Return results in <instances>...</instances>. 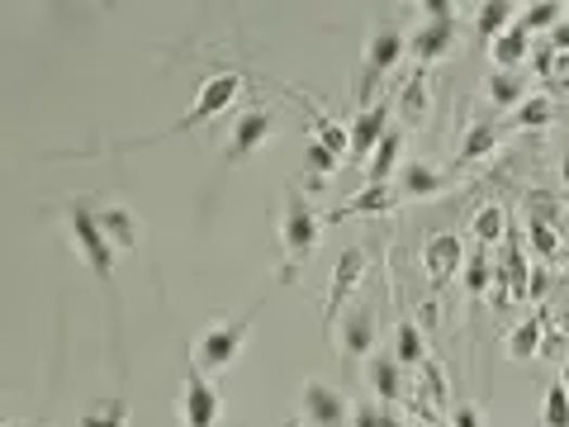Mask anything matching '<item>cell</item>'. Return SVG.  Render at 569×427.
<instances>
[{
    "instance_id": "1",
    "label": "cell",
    "mask_w": 569,
    "mask_h": 427,
    "mask_svg": "<svg viewBox=\"0 0 569 427\" xmlns=\"http://www.w3.org/2000/svg\"><path fill=\"white\" fill-rule=\"evenodd\" d=\"M318 242H323V214H314V204L290 186V190H284V210H280V252H284L280 280L284 285L300 280V271L314 262Z\"/></svg>"
},
{
    "instance_id": "2",
    "label": "cell",
    "mask_w": 569,
    "mask_h": 427,
    "mask_svg": "<svg viewBox=\"0 0 569 427\" xmlns=\"http://www.w3.org/2000/svg\"><path fill=\"white\" fill-rule=\"evenodd\" d=\"M262 304L266 300H256L248 314H238L232 323H210V328L195 338V371L200 375H218V371H228L232 361L242 356V347H248V332H252V323L256 314H262Z\"/></svg>"
},
{
    "instance_id": "3",
    "label": "cell",
    "mask_w": 569,
    "mask_h": 427,
    "mask_svg": "<svg viewBox=\"0 0 569 427\" xmlns=\"http://www.w3.org/2000/svg\"><path fill=\"white\" fill-rule=\"evenodd\" d=\"M404 53H408L404 29H394V24H384V29H370L366 53H361V76H356V100H361V110L375 105V86H380L384 76L399 67V58H404Z\"/></svg>"
},
{
    "instance_id": "4",
    "label": "cell",
    "mask_w": 569,
    "mask_h": 427,
    "mask_svg": "<svg viewBox=\"0 0 569 427\" xmlns=\"http://www.w3.org/2000/svg\"><path fill=\"white\" fill-rule=\"evenodd\" d=\"M67 233H72V242H76V252H81V262L90 266V276H96L105 290H114V252L110 248V238H105V228H100V218L86 210V204H72L67 210Z\"/></svg>"
},
{
    "instance_id": "5",
    "label": "cell",
    "mask_w": 569,
    "mask_h": 427,
    "mask_svg": "<svg viewBox=\"0 0 569 427\" xmlns=\"http://www.w3.org/2000/svg\"><path fill=\"white\" fill-rule=\"evenodd\" d=\"M422 15H427V24H418V34L408 38V53L418 67H432V62H442L451 48H456V10H451L446 0H427Z\"/></svg>"
},
{
    "instance_id": "6",
    "label": "cell",
    "mask_w": 569,
    "mask_h": 427,
    "mask_svg": "<svg viewBox=\"0 0 569 427\" xmlns=\"http://www.w3.org/2000/svg\"><path fill=\"white\" fill-rule=\"evenodd\" d=\"M238 96H242V72H214V76H204L195 105L180 114V124L172 128V134H186V128H200V124L218 120V114H224Z\"/></svg>"
},
{
    "instance_id": "7",
    "label": "cell",
    "mask_w": 569,
    "mask_h": 427,
    "mask_svg": "<svg viewBox=\"0 0 569 427\" xmlns=\"http://www.w3.org/2000/svg\"><path fill=\"white\" fill-rule=\"evenodd\" d=\"M218 413H224V399H218V390L210 385V375L190 371L176 394V423L180 427H214Z\"/></svg>"
},
{
    "instance_id": "8",
    "label": "cell",
    "mask_w": 569,
    "mask_h": 427,
    "mask_svg": "<svg viewBox=\"0 0 569 427\" xmlns=\"http://www.w3.org/2000/svg\"><path fill=\"white\" fill-rule=\"evenodd\" d=\"M366 248H346L338 256V266H332V280H328V304H323V323L328 328H338V314L346 304H352V294H356V285L361 276H366Z\"/></svg>"
},
{
    "instance_id": "9",
    "label": "cell",
    "mask_w": 569,
    "mask_h": 427,
    "mask_svg": "<svg viewBox=\"0 0 569 427\" xmlns=\"http://www.w3.org/2000/svg\"><path fill=\"white\" fill-rule=\"evenodd\" d=\"M276 134V105H252L232 120V134H228V162H242L252 158L262 142Z\"/></svg>"
},
{
    "instance_id": "10",
    "label": "cell",
    "mask_w": 569,
    "mask_h": 427,
    "mask_svg": "<svg viewBox=\"0 0 569 427\" xmlns=\"http://www.w3.org/2000/svg\"><path fill=\"white\" fill-rule=\"evenodd\" d=\"M460 266H465V248H460L456 233H432V238L422 242V271H427V280H432L437 294L456 280Z\"/></svg>"
},
{
    "instance_id": "11",
    "label": "cell",
    "mask_w": 569,
    "mask_h": 427,
    "mask_svg": "<svg viewBox=\"0 0 569 427\" xmlns=\"http://www.w3.org/2000/svg\"><path fill=\"white\" fill-rule=\"evenodd\" d=\"M300 404H304V423L308 427H352V404H346V399L332 390V385H323V380L304 385Z\"/></svg>"
},
{
    "instance_id": "12",
    "label": "cell",
    "mask_w": 569,
    "mask_h": 427,
    "mask_svg": "<svg viewBox=\"0 0 569 427\" xmlns=\"http://www.w3.org/2000/svg\"><path fill=\"white\" fill-rule=\"evenodd\" d=\"M390 114H394V105H370V110H361L352 124H346V134H352V162H370V152L384 142V134H390Z\"/></svg>"
},
{
    "instance_id": "13",
    "label": "cell",
    "mask_w": 569,
    "mask_h": 427,
    "mask_svg": "<svg viewBox=\"0 0 569 427\" xmlns=\"http://www.w3.org/2000/svg\"><path fill=\"white\" fill-rule=\"evenodd\" d=\"M394 204H399V186H361L328 218H380V214H394Z\"/></svg>"
},
{
    "instance_id": "14",
    "label": "cell",
    "mask_w": 569,
    "mask_h": 427,
    "mask_svg": "<svg viewBox=\"0 0 569 427\" xmlns=\"http://www.w3.org/2000/svg\"><path fill=\"white\" fill-rule=\"evenodd\" d=\"M342 352L352 361H366L375 356V314L370 309H352V314H342Z\"/></svg>"
},
{
    "instance_id": "15",
    "label": "cell",
    "mask_w": 569,
    "mask_h": 427,
    "mask_svg": "<svg viewBox=\"0 0 569 427\" xmlns=\"http://www.w3.org/2000/svg\"><path fill=\"white\" fill-rule=\"evenodd\" d=\"M399 158H404V128H390L384 142L370 152V162H366V186H394Z\"/></svg>"
},
{
    "instance_id": "16",
    "label": "cell",
    "mask_w": 569,
    "mask_h": 427,
    "mask_svg": "<svg viewBox=\"0 0 569 427\" xmlns=\"http://www.w3.org/2000/svg\"><path fill=\"white\" fill-rule=\"evenodd\" d=\"M394 186H399V200H427V196H437V190L446 186V176L437 172V166H427V162H404L399 166V176H394Z\"/></svg>"
},
{
    "instance_id": "17",
    "label": "cell",
    "mask_w": 569,
    "mask_h": 427,
    "mask_svg": "<svg viewBox=\"0 0 569 427\" xmlns=\"http://www.w3.org/2000/svg\"><path fill=\"white\" fill-rule=\"evenodd\" d=\"M100 228H105V238H110V248L114 252H134L138 248V214L134 210H124V204H110V210H100Z\"/></svg>"
},
{
    "instance_id": "18",
    "label": "cell",
    "mask_w": 569,
    "mask_h": 427,
    "mask_svg": "<svg viewBox=\"0 0 569 427\" xmlns=\"http://www.w3.org/2000/svg\"><path fill=\"white\" fill-rule=\"evenodd\" d=\"M527 53H532V34H527L522 24H513L508 34H498L494 43H489V58H494L498 72H517L527 62Z\"/></svg>"
},
{
    "instance_id": "19",
    "label": "cell",
    "mask_w": 569,
    "mask_h": 427,
    "mask_svg": "<svg viewBox=\"0 0 569 427\" xmlns=\"http://www.w3.org/2000/svg\"><path fill=\"white\" fill-rule=\"evenodd\" d=\"M366 385H370L375 394H380L384 409H394L399 394H404V375H399V361H390V356H370V361H366Z\"/></svg>"
},
{
    "instance_id": "20",
    "label": "cell",
    "mask_w": 569,
    "mask_h": 427,
    "mask_svg": "<svg viewBox=\"0 0 569 427\" xmlns=\"http://www.w3.org/2000/svg\"><path fill=\"white\" fill-rule=\"evenodd\" d=\"M394 110H399V120H404V124H422V120H427V110H432V90H427V67H418V72L408 76V86L399 90Z\"/></svg>"
},
{
    "instance_id": "21",
    "label": "cell",
    "mask_w": 569,
    "mask_h": 427,
    "mask_svg": "<svg viewBox=\"0 0 569 427\" xmlns=\"http://www.w3.org/2000/svg\"><path fill=\"white\" fill-rule=\"evenodd\" d=\"M394 361H399V366H427V361H432V356H427V342H422V332H418V323H413L408 314L404 318H399V332H394Z\"/></svg>"
},
{
    "instance_id": "22",
    "label": "cell",
    "mask_w": 569,
    "mask_h": 427,
    "mask_svg": "<svg viewBox=\"0 0 569 427\" xmlns=\"http://www.w3.org/2000/svg\"><path fill=\"white\" fill-rule=\"evenodd\" d=\"M308 124H314V138L323 142V148L332 152V158H342V162H352V134L338 124V120H328V114H308Z\"/></svg>"
},
{
    "instance_id": "23",
    "label": "cell",
    "mask_w": 569,
    "mask_h": 427,
    "mask_svg": "<svg viewBox=\"0 0 569 427\" xmlns=\"http://www.w3.org/2000/svg\"><path fill=\"white\" fill-rule=\"evenodd\" d=\"M503 352H508V361H532L541 352V318L517 323V328L508 332V342H503Z\"/></svg>"
},
{
    "instance_id": "24",
    "label": "cell",
    "mask_w": 569,
    "mask_h": 427,
    "mask_svg": "<svg viewBox=\"0 0 569 427\" xmlns=\"http://www.w3.org/2000/svg\"><path fill=\"white\" fill-rule=\"evenodd\" d=\"M76 427H128V399H100L81 413Z\"/></svg>"
},
{
    "instance_id": "25",
    "label": "cell",
    "mask_w": 569,
    "mask_h": 427,
    "mask_svg": "<svg viewBox=\"0 0 569 427\" xmlns=\"http://www.w3.org/2000/svg\"><path fill=\"white\" fill-rule=\"evenodd\" d=\"M517 15H522L517 5H480V10H475V24H480V34L489 38V43H494L498 34H508V29H513V20H517Z\"/></svg>"
},
{
    "instance_id": "26",
    "label": "cell",
    "mask_w": 569,
    "mask_h": 427,
    "mask_svg": "<svg viewBox=\"0 0 569 427\" xmlns=\"http://www.w3.org/2000/svg\"><path fill=\"white\" fill-rule=\"evenodd\" d=\"M489 100H494V110H517V105H522V76H517V72H494V76H489Z\"/></svg>"
},
{
    "instance_id": "27",
    "label": "cell",
    "mask_w": 569,
    "mask_h": 427,
    "mask_svg": "<svg viewBox=\"0 0 569 427\" xmlns=\"http://www.w3.org/2000/svg\"><path fill=\"white\" fill-rule=\"evenodd\" d=\"M555 120V105L546 96H532V100H522V105H517L513 114H508V124L513 128H546Z\"/></svg>"
},
{
    "instance_id": "28",
    "label": "cell",
    "mask_w": 569,
    "mask_h": 427,
    "mask_svg": "<svg viewBox=\"0 0 569 427\" xmlns=\"http://www.w3.org/2000/svg\"><path fill=\"white\" fill-rule=\"evenodd\" d=\"M304 162H308V186H314V190H318L323 180H328V176L342 166V158H332V152L323 148L318 138H308V148H304Z\"/></svg>"
},
{
    "instance_id": "29",
    "label": "cell",
    "mask_w": 569,
    "mask_h": 427,
    "mask_svg": "<svg viewBox=\"0 0 569 427\" xmlns=\"http://www.w3.org/2000/svg\"><path fill=\"white\" fill-rule=\"evenodd\" d=\"M503 233H508V214H503L498 204H484V210L475 214V238H480L484 248H489V242H498Z\"/></svg>"
},
{
    "instance_id": "30",
    "label": "cell",
    "mask_w": 569,
    "mask_h": 427,
    "mask_svg": "<svg viewBox=\"0 0 569 427\" xmlns=\"http://www.w3.org/2000/svg\"><path fill=\"white\" fill-rule=\"evenodd\" d=\"M546 427H569V385L551 380L546 390Z\"/></svg>"
},
{
    "instance_id": "31",
    "label": "cell",
    "mask_w": 569,
    "mask_h": 427,
    "mask_svg": "<svg viewBox=\"0 0 569 427\" xmlns=\"http://www.w3.org/2000/svg\"><path fill=\"white\" fill-rule=\"evenodd\" d=\"M494 124H480V128H470V138H465V148H460V162H480L494 152Z\"/></svg>"
},
{
    "instance_id": "32",
    "label": "cell",
    "mask_w": 569,
    "mask_h": 427,
    "mask_svg": "<svg viewBox=\"0 0 569 427\" xmlns=\"http://www.w3.org/2000/svg\"><path fill=\"white\" fill-rule=\"evenodd\" d=\"M560 20H565V10H560V5H532V10H522V29H527V34L555 29Z\"/></svg>"
},
{
    "instance_id": "33",
    "label": "cell",
    "mask_w": 569,
    "mask_h": 427,
    "mask_svg": "<svg viewBox=\"0 0 569 427\" xmlns=\"http://www.w3.org/2000/svg\"><path fill=\"white\" fill-rule=\"evenodd\" d=\"M527 238H532V248H536V256L541 262H555V252H560V238H555V228L551 224H527Z\"/></svg>"
},
{
    "instance_id": "34",
    "label": "cell",
    "mask_w": 569,
    "mask_h": 427,
    "mask_svg": "<svg viewBox=\"0 0 569 427\" xmlns=\"http://www.w3.org/2000/svg\"><path fill=\"white\" fill-rule=\"evenodd\" d=\"M489 271H494V262H489L484 252H480V256H470V262H465V285H470V290L480 294L484 285H489Z\"/></svg>"
},
{
    "instance_id": "35",
    "label": "cell",
    "mask_w": 569,
    "mask_h": 427,
    "mask_svg": "<svg viewBox=\"0 0 569 427\" xmlns=\"http://www.w3.org/2000/svg\"><path fill=\"white\" fill-rule=\"evenodd\" d=\"M352 427H384V404H352Z\"/></svg>"
},
{
    "instance_id": "36",
    "label": "cell",
    "mask_w": 569,
    "mask_h": 427,
    "mask_svg": "<svg viewBox=\"0 0 569 427\" xmlns=\"http://www.w3.org/2000/svg\"><path fill=\"white\" fill-rule=\"evenodd\" d=\"M451 427H484V423H480V413H475L470 404H460L456 413H451Z\"/></svg>"
},
{
    "instance_id": "37",
    "label": "cell",
    "mask_w": 569,
    "mask_h": 427,
    "mask_svg": "<svg viewBox=\"0 0 569 427\" xmlns=\"http://www.w3.org/2000/svg\"><path fill=\"white\" fill-rule=\"evenodd\" d=\"M551 48H569V24H555L551 29Z\"/></svg>"
},
{
    "instance_id": "38",
    "label": "cell",
    "mask_w": 569,
    "mask_h": 427,
    "mask_svg": "<svg viewBox=\"0 0 569 427\" xmlns=\"http://www.w3.org/2000/svg\"><path fill=\"white\" fill-rule=\"evenodd\" d=\"M384 427H404V418H399L394 409H384Z\"/></svg>"
},
{
    "instance_id": "39",
    "label": "cell",
    "mask_w": 569,
    "mask_h": 427,
    "mask_svg": "<svg viewBox=\"0 0 569 427\" xmlns=\"http://www.w3.org/2000/svg\"><path fill=\"white\" fill-rule=\"evenodd\" d=\"M560 176H565V186H569V152H565V162H560Z\"/></svg>"
},
{
    "instance_id": "40",
    "label": "cell",
    "mask_w": 569,
    "mask_h": 427,
    "mask_svg": "<svg viewBox=\"0 0 569 427\" xmlns=\"http://www.w3.org/2000/svg\"><path fill=\"white\" fill-rule=\"evenodd\" d=\"M294 427H308V423H294Z\"/></svg>"
}]
</instances>
